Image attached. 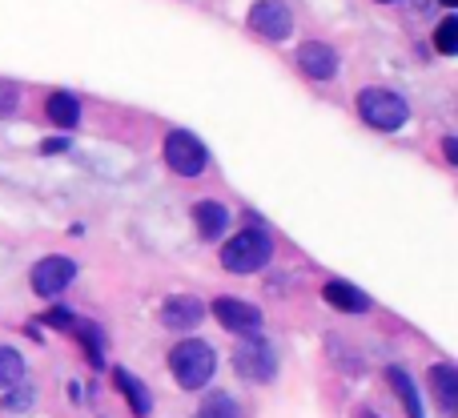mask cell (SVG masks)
<instances>
[{"label":"cell","instance_id":"obj_1","mask_svg":"<svg viewBox=\"0 0 458 418\" xmlns=\"http://www.w3.org/2000/svg\"><path fill=\"white\" fill-rule=\"evenodd\" d=\"M169 371H174V379H177V387L182 390H201V387H209V379H214L217 354H214L209 342L185 338V342H177V346L169 350Z\"/></svg>","mask_w":458,"mask_h":418},{"label":"cell","instance_id":"obj_2","mask_svg":"<svg viewBox=\"0 0 458 418\" xmlns=\"http://www.w3.org/2000/svg\"><path fill=\"white\" fill-rule=\"evenodd\" d=\"M274 258V242H269L266 229H242L237 237H229L222 245V266L229 274H258V269L269 266Z\"/></svg>","mask_w":458,"mask_h":418},{"label":"cell","instance_id":"obj_3","mask_svg":"<svg viewBox=\"0 0 458 418\" xmlns=\"http://www.w3.org/2000/svg\"><path fill=\"white\" fill-rule=\"evenodd\" d=\"M358 113L370 129L378 133H398V129L411 121V105L406 97H398L394 89H362L358 93Z\"/></svg>","mask_w":458,"mask_h":418},{"label":"cell","instance_id":"obj_4","mask_svg":"<svg viewBox=\"0 0 458 418\" xmlns=\"http://www.w3.org/2000/svg\"><path fill=\"white\" fill-rule=\"evenodd\" d=\"M165 166L177 177H201L209 169V149L190 133V129H174L165 137Z\"/></svg>","mask_w":458,"mask_h":418},{"label":"cell","instance_id":"obj_5","mask_svg":"<svg viewBox=\"0 0 458 418\" xmlns=\"http://www.w3.org/2000/svg\"><path fill=\"white\" fill-rule=\"evenodd\" d=\"M77 277V261L64 258V253H48V258H40L37 266H32L29 282L37 294H45V298H56L61 290H69V282Z\"/></svg>","mask_w":458,"mask_h":418},{"label":"cell","instance_id":"obj_6","mask_svg":"<svg viewBox=\"0 0 458 418\" xmlns=\"http://www.w3.org/2000/svg\"><path fill=\"white\" fill-rule=\"evenodd\" d=\"M233 366H237V374L242 379H250V382H269L277 374V354H274V346L269 342H261V338H250L242 350L233 354Z\"/></svg>","mask_w":458,"mask_h":418},{"label":"cell","instance_id":"obj_7","mask_svg":"<svg viewBox=\"0 0 458 418\" xmlns=\"http://www.w3.org/2000/svg\"><path fill=\"white\" fill-rule=\"evenodd\" d=\"M250 32H258V37H266V40H285L293 32L290 8H285L282 0H258V4L250 8Z\"/></svg>","mask_w":458,"mask_h":418},{"label":"cell","instance_id":"obj_8","mask_svg":"<svg viewBox=\"0 0 458 418\" xmlns=\"http://www.w3.org/2000/svg\"><path fill=\"white\" fill-rule=\"evenodd\" d=\"M214 318L229 334H245V338H258V330H261V310L250 306V302H242V298H217Z\"/></svg>","mask_w":458,"mask_h":418},{"label":"cell","instance_id":"obj_9","mask_svg":"<svg viewBox=\"0 0 458 418\" xmlns=\"http://www.w3.org/2000/svg\"><path fill=\"white\" fill-rule=\"evenodd\" d=\"M293 64L306 73L310 81H334L338 77V53L322 40H306V45L293 53Z\"/></svg>","mask_w":458,"mask_h":418},{"label":"cell","instance_id":"obj_10","mask_svg":"<svg viewBox=\"0 0 458 418\" xmlns=\"http://www.w3.org/2000/svg\"><path fill=\"white\" fill-rule=\"evenodd\" d=\"M322 298L330 302L334 310H342V314H366V310H370V298H366L354 282H346V277H330V282L322 286Z\"/></svg>","mask_w":458,"mask_h":418},{"label":"cell","instance_id":"obj_11","mask_svg":"<svg viewBox=\"0 0 458 418\" xmlns=\"http://www.w3.org/2000/svg\"><path fill=\"white\" fill-rule=\"evenodd\" d=\"M201 318H206V306H201L198 298H169L165 306H161V322H165L169 330H193Z\"/></svg>","mask_w":458,"mask_h":418},{"label":"cell","instance_id":"obj_12","mask_svg":"<svg viewBox=\"0 0 458 418\" xmlns=\"http://www.w3.org/2000/svg\"><path fill=\"white\" fill-rule=\"evenodd\" d=\"M430 387H435V398H438V406H443V414L451 418L458 411V371L451 363H438L435 371H430Z\"/></svg>","mask_w":458,"mask_h":418},{"label":"cell","instance_id":"obj_13","mask_svg":"<svg viewBox=\"0 0 458 418\" xmlns=\"http://www.w3.org/2000/svg\"><path fill=\"white\" fill-rule=\"evenodd\" d=\"M193 226H198L201 242H214V237L225 234L229 213H225V206H217V201H198V206H193Z\"/></svg>","mask_w":458,"mask_h":418},{"label":"cell","instance_id":"obj_14","mask_svg":"<svg viewBox=\"0 0 458 418\" xmlns=\"http://www.w3.org/2000/svg\"><path fill=\"white\" fill-rule=\"evenodd\" d=\"M386 382L394 387V395L403 398L406 406V418H427L422 414V398H419V387H414V379L403 371V366H386Z\"/></svg>","mask_w":458,"mask_h":418},{"label":"cell","instance_id":"obj_15","mask_svg":"<svg viewBox=\"0 0 458 418\" xmlns=\"http://www.w3.org/2000/svg\"><path fill=\"white\" fill-rule=\"evenodd\" d=\"M113 382H117V390L125 395V403L133 406V414H141V418H145V414L153 411V398H149V390H145V382H141V379H133L129 371H121V366H117V371H113Z\"/></svg>","mask_w":458,"mask_h":418},{"label":"cell","instance_id":"obj_16","mask_svg":"<svg viewBox=\"0 0 458 418\" xmlns=\"http://www.w3.org/2000/svg\"><path fill=\"white\" fill-rule=\"evenodd\" d=\"M45 113H48V121H53L56 129H77V121H81V101L72 93H53L45 101Z\"/></svg>","mask_w":458,"mask_h":418},{"label":"cell","instance_id":"obj_17","mask_svg":"<svg viewBox=\"0 0 458 418\" xmlns=\"http://www.w3.org/2000/svg\"><path fill=\"white\" fill-rule=\"evenodd\" d=\"M69 334H77V338H81V346H85L89 363H93V366H105V338H101V330H97L89 318H72Z\"/></svg>","mask_w":458,"mask_h":418},{"label":"cell","instance_id":"obj_18","mask_svg":"<svg viewBox=\"0 0 458 418\" xmlns=\"http://www.w3.org/2000/svg\"><path fill=\"white\" fill-rule=\"evenodd\" d=\"M198 418H242V406H237L233 395H225V390H214V395L201 398Z\"/></svg>","mask_w":458,"mask_h":418},{"label":"cell","instance_id":"obj_19","mask_svg":"<svg viewBox=\"0 0 458 418\" xmlns=\"http://www.w3.org/2000/svg\"><path fill=\"white\" fill-rule=\"evenodd\" d=\"M21 379H24V358L16 354V350L0 346V387H8V390H13Z\"/></svg>","mask_w":458,"mask_h":418},{"label":"cell","instance_id":"obj_20","mask_svg":"<svg viewBox=\"0 0 458 418\" xmlns=\"http://www.w3.org/2000/svg\"><path fill=\"white\" fill-rule=\"evenodd\" d=\"M435 48L443 56H454L458 53V21L454 16H446L443 24H438V32H435Z\"/></svg>","mask_w":458,"mask_h":418},{"label":"cell","instance_id":"obj_21","mask_svg":"<svg viewBox=\"0 0 458 418\" xmlns=\"http://www.w3.org/2000/svg\"><path fill=\"white\" fill-rule=\"evenodd\" d=\"M29 403H32V387H24V382H16V390H8V395L0 398V411L16 414V411H29Z\"/></svg>","mask_w":458,"mask_h":418},{"label":"cell","instance_id":"obj_22","mask_svg":"<svg viewBox=\"0 0 458 418\" xmlns=\"http://www.w3.org/2000/svg\"><path fill=\"white\" fill-rule=\"evenodd\" d=\"M16 109H21V85L0 81V117H13Z\"/></svg>","mask_w":458,"mask_h":418},{"label":"cell","instance_id":"obj_23","mask_svg":"<svg viewBox=\"0 0 458 418\" xmlns=\"http://www.w3.org/2000/svg\"><path fill=\"white\" fill-rule=\"evenodd\" d=\"M45 322H53L56 330H69V326H72V314H64V310H53V314L45 318Z\"/></svg>","mask_w":458,"mask_h":418},{"label":"cell","instance_id":"obj_24","mask_svg":"<svg viewBox=\"0 0 458 418\" xmlns=\"http://www.w3.org/2000/svg\"><path fill=\"white\" fill-rule=\"evenodd\" d=\"M443 158H446V166H458V145H454V137H446V141H443Z\"/></svg>","mask_w":458,"mask_h":418},{"label":"cell","instance_id":"obj_25","mask_svg":"<svg viewBox=\"0 0 458 418\" xmlns=\"http://www.w3.org/2000/svg\"><path fill=\"white\" fill-rule=\"evenodd\" d=\"M64 149H69V141H64V137H53V141L40 145V153H64Z\"/></svg>","mask_w":458,"mask_h":418},{"label":"cell","instance_id":"obj_26","mask_svg":"<svg viewBox=\"0 0 458 418\" xmlns=\"http://www.w3.org/2000/svg\"><path fill=\"white\" fill-rule=\"evenodd\" d=\"M438 4H446V8H454V4H458V0H438Z\"/></svg>","mask_w":458,"mask_h":418},{"label":"cell","instance_id":"obj_27","mask_svg":"<svg viewBox=\"0 0 458 418\" xmlns=\"http://www.w3.org/2000/svg\"><path fill=\"white\" fill-rule=\"evenodd\" d=\"M358 418H378V414H370V411H366V414H358Z\"/></svg>","mask_w":458,"mask_h":418},{"label":"cell","instance_id":"obj_28","mask_svg":"<svg viewBox=\"0 0 458 418\" xmlns=\"http://www.w3.org/2000/svg\"><path fill=\"white\" fill-rule=\"evenodd\" d=\"M378 4H394V0H378Z\"/></svg>","mask_w":458,"mask_h":418}]
</instances>
